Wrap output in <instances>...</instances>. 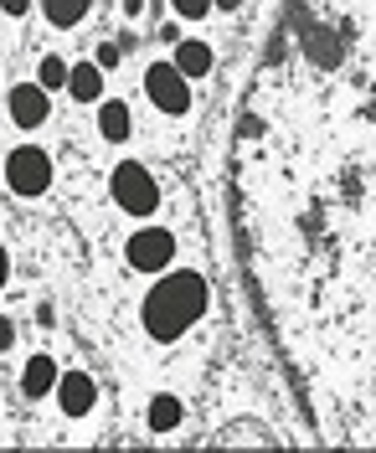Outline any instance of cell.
Wrapping results in <instances>:
<instances>
[{
  "instance_id": "cell-1",
  "label": "cell",
  "mask_w": 376,
  "mask_h": 453,
  "mask_svg": "<svg viewBox=\"0 0 376 453\" xmlns=\"http://www.w3.org/2000/svg\"><path fill=\"white\" fill-rule=\"evenodd\" d=\"M202 314H206V279L191 273V268H180V273H165L145 294L140 319H145L150 340H175L180 330H191Z\"/></svg>"
},
{
  "instance_id": "cell-2",
  "label": "cell",
  "mask_w": 376,
  "mask_h": 453,
  "mask_svg": "<svg viewBox=\"0 0 376 453\" xmlns=\"http://www.w3.org/2000/svg\"><path fill=\"white\" fill-rule=\"evenodd\" d=\"M109 191H114L119 211H129V217H150L160 206V186H155V175L140 160H124L114 170V180H109Z\"/></svg>"
},
{
  "instance_id": "cell-3",
  "label": "cell",
  "mask_w": 376,
  "mask_h": 453,
  "mask_svg": "<svg viewBox=\"0 0 376 453\" xmlns=\"http://www.w3.org/2000/svg\"><path fill=\"white\" fill-rule=\"evenodd\" d=\"M5 186L16 191V196H47V186H52V160H47V150H11V160H5Z\"/></svg>"
},
{
  "instance_id": "cell-4",
  "label": "cell",
  "mask_w": 376,
  "mask_h": 453,
  "mask_svg": "<svg viewBox=\"0 0 376 453\" xmlns=\"http://www.w3.org/2000/svg\"><path fill=\"white\" fill-rule=\"evenodd\" d=\"M145 93H150V104H155L160 113H186L191 109V88H186V78H180L175 62H155V67H150Z\"/></svg>"
},
{
  "instance_id": "cell-5",
  "label": "cell",
  "mask_w": 376,
  "mask_h": 453,
  "mask_svg": "<svg viewBox=\"0 0 376 453\" xmlns=\"http://www.w3.org/2000/svg\"><path fill=\"white\" fill-rule=\"evenodd\" d=\"M175 257V237L165 226H145V232H134L129 237V263L140 268V273H160V268H171Z\"/></svg>"
},
{
  "instance_id": "cell-6",
  "label": "cell",
  "mask_w": 376,
  "mask_h": 453,
  "mask_svg": "<svg viewBox=\"0 0 376 453\" xmlns=\"http://www.w3.org/2000/svg\"><path fill=\"white\" fill-rule=\"evenodd\" d=\"M5 113H11L16 129H42L47 113H52V104H47V93H42L36 83H16L11 98H5Z\"/></svg>"
},
{
  "instance_id": "cell-7",
  "label": "cell",
  "mask_w": 376,
  "mask_h": 453,
  "mask_svg": "<svg viewBox=\"0 0 376 453\" xmlns=\"http://www.w3.org/2000/svg\"><path fill=\"white\" fill-rule=\"evenodd\" d=\"M93 402H98V387H93V376L88 371H62L58 376V407L67 418H83L93 412Z\"/></svg>"
},
{
  "instance_id": "cell-8",
  "label": "cell",
  "mask_w": 376,
  "mask_h": 453,
  "mask_svg": "<svg viewBox=\"0 0 376 453\" xmlns=\"http://www.w3.org/2000/svg\"><path fill=\"white\" fill-rule=\"evenodd\" d=\"M21 392H27L31 402H42V396L58 392V361H52V356H31L27 371H21Z\"/></svg>"
},
{
  "instance_id": "cell-9",
  "label": "cell",
  "mask_w": 376,
  "mask_h": 453,
  "mask_svg": "<svg viewBox=\"0 0 376 453\" xmlns=\"http://www.w3.org/2000/svg\"><path fill=\"white\" fill-rule=\"evenodd\" d=\"M67 93H73L78 104H98V93H104V67H98V62H78V67L67 73Z\"/></svg>"
},
{
  "instance_id": "cell-10",
  "label": "cell",
  "mask_w": 376,
  "mask_h": 453,
  "mask_svg": "<svg viewBox=\"0 0 376 453\" xmlns=\"http://www.w3.org/2000/svg\"><path fill=\"white\" fill-rule=\"evenodd\" d=\"M175 67H180V78H206L211 73V47L206 42H175Z\"/></svg>"
},
{
  "instance_id": "cell-11",
  "label": "cell",
  "mask_w": 376,
  "mask_h": 453,
  "mask_svg": "<svg viewBox=\"0 0 376 453\" xmlns=\"http://www.w3.org/2000/svg\"><path fill=\"white\" fill-rule=\"evenodd\" d=\"M129 124H134V119H129V104H119V98H109V104H98V134H104V140H129Z\"/></svg>"
},
{
  "instance_id": "cell-12",
  "label": "cell",
  "mask_w": 376,
  "mask_h": 453,
  "mask_svg": "<svg viewBox=\"0 0 376 453\" xmlns=\"http://www.w3.org/2000/svg\"><path fill=\"white\" fill-rule=\"evenodd\" d=\"M36 5H42V16H47L52 27H78L93 0H36Z\"/></svg>"
},
{
  "instance_id": "cell-13",
  "label": "cell",
  "mask_w": 376,
  "mask_h": 453,
  "mask_svg": "<svg viewBox=\"0 0 376 453\" xmlns=\"http://www.w3.org/2000/svg\"><path fill=\"white\" fill-rule=\"evenodd\" d=\"M67 73H73V67H67L58 52H47L36 62V88H42V93H58V88H67Z\"/></svg>"
},
{
  "instance_id": "cell-14",
  "label": "cell",
  "mask_w": 376,
  "mask_h": 453,
  "mask_svg": "<svg viewBox=\"0 0 376 453\" xmlns=\"http://www.w3.org/2000/svg\"><path fill=\"white\" fill-rule=\"evenodd\" d=\"M150 427H155V433L180 427V396H155V402H150Z\"/></svg>"
},
{
  "instance_id": "cell-15",
  "label": "cell",
  "mask_w": 376,
  "mask_h": 453,
  "mask_svg": "<svg viewBox=\"0 0 376 453\" xmlns=\"http://www.w3.org/2000/svg\"><path fill=\"white\" fill-rule=\"evenodd\" d=\"M175 16H186V21H202L206 11H211V0H171Z\"/></svg>"
},
{
  "instance_id": "cell-16",
  "label": "cell",
  "mask_w": 376,
  "mask_h": 453,
  "mask_svg": "<svg viewBox=\"0 0 376 453\" xmlns=\"http://www.w3.org/2000/svg\"><path fill=\"white\" fill-rule=\"evenodd\" d=\"M93 62H98L104 73H109V67H119V47H114V42H104V47H98V57H93Z\"/></svg>"
},
{
  "instance_id": "cell-17",
  "label": "cell",
  "mask_w": 376,
  "mask_h": 453,
  "mask_svg": "<svg viewBox=\"0 0 376 453\" xmlns=\"http://www.w3.org/2000/svg\"><path fill=\"white\" fill-rule=\"evenodd\" d=\"M31 5H36V0H0V11H5V16H27Z\"/></svg>"
},
{
  "instance_id": "cell-18",
  "label": "cell",
  "mask_w": 376,
  "mask_h": 453,
  "mask_svg": "<svg viewBox=\"0 0 376 453\" xmlns=\"http://www.w3.org/2000/svg\"><path fill=\"white\" fill-rule=\"evenodd\" d=\"M11 345H16V325L0 314V350H11Z\"/></svg>"
},
{
  "instance_id": "cell-19",
  "label": "cell",
  "mask_w": 376,
  "mask_h": 453,
  "mask_svg": "<svg viewBox=\"0 0 376 453\" xmlns=\"http://www.w3.org/2000/svg\"><path fill=\"white\" fill-rule=\"evenodd\" d=\"M11 279V257H5V248H0V283Z\"/></svg>"
},
{
  "instance_id": "cell-20",
  "label": "cell",
  "mask_w": 376,
  "mask_h": 453,
  "mask_svg": "<svg viewBox=\"0 0 376 453\" xmlns=\"http://www.w3.org/2000/svg\"><path fill=\"white\" fill-rule=\"evenodd\" d=\"M211 5H222V11H237V5H242V0H211Z\"/></svg>"
}]
</instances>
